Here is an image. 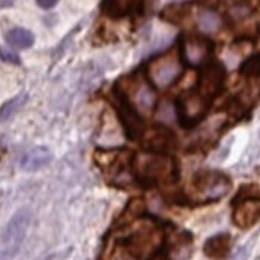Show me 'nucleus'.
<instances>
[{"instance_id":"nucleus-1","label":"nucleus","mask_w":260,"mask_h":260,"mask_svg":"<svg viewBox=\"0 0 260 260\" xmlns=\"http://www.w3.org/2000/svg\"><path fill=\"white\" fill-rule=\"evenodd\" d=\"M132 167L136 178L145 183L171 182L177 176L176 162L170 155L165 153H138L133 158Z\"/></svg>"},{"instance_id":"nucleus-2","label":"nucleus","mask_w":260,"mask_h":260,"mask_svg":"<svg viewBox=\"0 0 260 260\" xmlns=\"http://www.w3.org/2000/svg\"><path fill=\"white\" fill-rule=\"evenodd\" d=\"M182 63L175 51L160 54L152 59L147 65L149 81L158 88H167L181 76Z\"/></svg>"},{"instance_id":"nucleus-3","label":"nucleus","mask_w":260,"mask_h":260,"mask_svg":"<svg viewBox=\"0 0 260 260\" xmlns=\"http://www.w3.org/2000/svg\"><path fill=\"white\" fill-rule=\"evenodd\" d=\"M31 212L28 209H21L6 224L2 236L3 255H14L24 240L25 233L30 224Z\"/></svg>"},{"instance_id":"nucleus-4","label":"nucleus","mask_w":260,"mask_h":260,"mask_svg":"<svg viewBox=\"0 0 260 260\" xmlns=\"http://www.w3.org/2000/svg\"><path fill=\"white\" fill-rule=\"evenodd\" d=\"M209 110V102L199 93H186L177 100V115L181 124L190 128L199 123Z\"/></svg>"},{"instance_id":"nucleus-5","label":"nucleus","mask_w":260,"mask_h":260,"mask_svg":"<svg viewBox=\"0 0 260 260\" xmlns=\"http://www.w3.org/2000/svg\"><path fill=\"white\" fill-rule=\"evenodd\" d=\"M213 51L210 39L198 35H184L181 40V56L189 67H199L209 59Z\"/></svg>"},{"instance_id":"nucleus-6","label":"nucleus","mask_w":260,"mask_h":260,"mask_svg":"<svg viewBox=\"0 0 260 260\" xmlns=\"http://www.w3.org/2000/svg\"><path fill=\"white\" fill-rule=\"evenodd\" d=\"M195 187L201 200L211 201L224 197L230 189V181L225 175L216 171L200 172L195 178Z\"/></svg>"},{"instance_id":"nucleus-7","label":"nucleus","mask_w":260,"mask_h":260,"mask_svg":"<svg viewBox=\"0 0 260 260\" xmlns=\"http://www.w3.org/2000/svg\"><path fill=\"white\" fill-rule=\"evenodd\" d=\"M225 70L219 63H210L201 70L198 82V93L207 102L218 95L223 88Z\"/></svg>"},{"instance_id":"nucleus-8","label":"nucleus","mask_w":260,"mask_h":260,"mask_svg":"<svg viewBox=\"0 0 260 260\" xmlns=\"http://www.w3.org/2000/svg\"><path fill=\"white\" fill-rule=\"evenodd\" d=\"M130 84H132V88L129 90L122 89L118 86L116 89L124 95L128 103L134 107L136 111L142 113L151 112L155 104V94L153 89L149 87V84L141 80L133 81Z\"/></svg>"},{"instance_id":"nucleus-9","label":"nucleus","mask_w":260,"mask_h":260,"mask_svg":"<svg viewBox=\"0 0 260 260\" xmlns=\"http://www.w3.org/2000/svg\"><path fill=\"white\" fill-rule=\"evenodd\" d=\"M176 140L170 130L161 125H155L148 129L144 135L142 145L148 152L165 153L174 148Z\"/></svg>"},{"instance_id":"nucleus-10","label":"nucleus","mask_w":260,"mask_h":260,"mask_svg":"<svg viewBox=\"0 0 260 260\" xmlns=\"http://www.w3.org/2000/svg\"><path fill=\"white\" fill-rule=\"evenodd\" d=\"M116 98H117V110H118L121 121L124 125L126 135L130 139H135L140 133H141L142 124L140 121L138 111L128 103L124 95L121 92L116 89Z\"/></svg>"},{"instance_id":"nucleus-11","label":"nucleus","mask_w":260,"mask_h":260,"mask_svg":"<svg viewBox=\"0 0 260 260\" xmlns=\"http://www.w3.org/2000/svg\"><path fill=\"white\" fill-rule=\"evenodd\" d=\"M233 218L239 228L246 229L252 226L260 218V205L256 200L237 201Z\"/></svg>"},{"instance_id":"nucleus-12","label":"nucleus","mask_w":260,"mask_h":260,"mask_svg":"<svg viewBox=\"0 0 260 260\" xmlns=\"http://www.w3.org/2000/svg\"><path fill=\"white\" fill-rule=\"evenodd\" d=\"M232 239L228 234H219L207 240L204 245V253L213 260H223L229 255Z\"/></svg>"},{"instance_id":"nucleus-13","label":"nucleus","mask_w":260,"mask_h":260,"mask_svg":"<svg viewBox=\"0 0 260 260\" xmlns=\"http://www.w3.org/2000/svg\"><path fill=\"white\" fill-rule=\"evenodd\" d=\"M52 154L46 147H37L29 151L22 159L21 165L27 171H37L51 161Z\"/></svg>"},{"instance_id":"nucleus-14","label":"nucleus","mask_w":260,"mask_h":260,"mask_svg":"<svg viewBox=\"0 0 260 260\" xmlns=\"http://www.w3.org/2000/svg\"><path fill=\"white\" fill-rule=\"evenodd\" d=\"M138 0H103L102 11L110 18H122L133 11Z\"/></svg>"},{"instance_id":"nucleus-15","label":"nucleus","mask_w":260,"mask_h":260,"mask_svg":"<svg viewBox=\"0 0 260 260\" xmlns=\"http://www.w3.org/2000/svg\"><path fill=\"white\" fill-rule=\"evenodd\" d=\"M6 41L16 48H28L34 42V37L27 29L15 28L6 34Z\"/></svg>"},{"instance_id":"nucleus-16","label":"nucleus","mask_w":260,"mask_h":260,"mask_svg":"<svg viewBox=\"0 0 260 260\" xmlns=\"http://www.w3.org/2000/svg\"><path fill=\"white\" fill-rule=\"evenodd\" d=\"M25 102H27V95L25 94H19V95L15 96L14 99L4 104L2 109H0V121H6V119L11 118L24 105Z\"/></svg>"},{"instance_id":"nucleus-17","label":"nucleus","mask_w":260,"mask_h":260,"mask_svg":"<svg viewBox=\"0 0 260 260\" xmlns=\"http://www.w3.org/2000/svg\"><path fill=\"white\" fill-rule=\"evenodd\" d=\"M220 18L212 11H201L199 15V27L205 32H213L219 28Z\"/></svg>"},{"instance_id":"nucleus-18","label":"nucleus","mask_w":260,"mask_h":260,"mask_svg":"<svg viewBox=\"0 0 260 260\" xmlns=\"http://www.w3.org/2000/svg\"><path fill=\"white\" fill-rule=\"evenodd\" d=\"M240 70H241V74L247 77L260 76V54H254L246 59Z\"/></svg>"},{"instance_id":"nucleus-19","label":"nucleus","mask_w":260,"mask_h":260,"mask_svg":"<svg viewBox=\"0 0 260 260\" xmlns=\"http://www.w3.org/2000/svg\"><path fill=\"white\" fill-rule=\"evenodd\" d=\"M0 58H2L3 60L8 61V63H14V64H17L19 63V59L18 57L16 56L14 52H11L8 48H4L0 46Z\"/></svg>"},{"instance_id":"nucleus-20","label":"nucleus","mask_w":260,"mask_h":260,"mask_svg":"<svg viewBox=\"0 0 260 260\" xmlns=\"http://www.w3.org/2000/svg\"><path fill=\"white\" fill-rule=\"evenodd\" d=\"M37 2L42 9H51L57 4L58 0H37Z\"/></svg>"},{"instance_id":"nucleus-21","label":"nucleus","mask_w":260,"mask_h":260,"mask_svg":"<svg viewBox=\"0 0 260 260\" xmlns=\"http://www.w3.org/2000/svg\"><path fill=\"white\" fill-rule=\"evenodd\" d=\"M12 3V0H0V4L3 6H6V5H10Z\"/></svg>"},{"instance_id":"nucleus-22","label":"nucleus","mask_w":260,"mask_h":260,"mask_svg":"<svg viewBox=\"0 0 260 260\" xmlns=\"http://www.w3.org/2000/svg\"><path fill=\"white\" fill-rule=\"evenodd\" d=\"M149 260H164V259H162V256H160V255H154V256H152Z\"/></svg>"}]
</instances>
